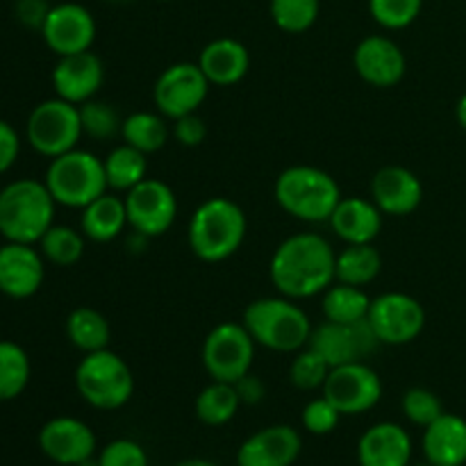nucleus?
I'll return each instance as SVG.
<instances>
[{
	"label": "nucleus",
	"mask_w": 466,
	"mask_h": 466,
	"mask_svg": "<svg viewBox=\"0 0 466 466\" xmlns=\"http://www.w3.org/2000/svg\"><path fill=\"white\" fill-rule=\"evenodd\" d=\"M337 253L319 232L291 235L273 250L268 278L280 296L305 300L321 296L335 282Z\"/></svg>",
	"instance_id": "f257e3e1"
},
{
	"label": "nucleus",
	"mask_w": 466,
	"mask_h": 466,
	"mask_svg": "<svg viewBox=\"0 0 466 466\" xmlns=\"http://www.w3.org/2000/svg\"><path fill=\"white\" fill-rule=\"evenodd\" d=\"M248 230L246 212L226 196H212L194 209L187 226L189 250L208 264L230 259L241 248Z\"/></svg>",
	"instance_id": "f03ea898"
},
{
	"label": "nucleus",
	"mask_w": 466,
	"mask_h": 466,
	"mask_svg": "<svg viewBox=\"0 0 466 466\" xmlns=\"http://www.w3.org/2000/svg\"><path fill=\"white\" fill-rule=\"evenodd\" d=\"M241 323L255 344L273 353H299L305 349L314 326L308 312L287 296H267L246 305Z\"/></svg>",
	"instance_id": "7ed1b4c3"
},
{
	"label": "nucleus",
	"mask_w": 466,
	"mask_h": 466,
	"mask_svg": "<svg viewBox=\"0 0 466 466\" xmlns=\"http://www.w3.org/2000/svg\"><path fill=\"white\" fill-rule=\"evenodd\" d=\"M53 194L44 180L21 177L0 189V235L18 244H39L55 223Z\"/></svg>",
	"instance_id": "20e7f679"
},
{
	"label": "nucleus",
	"mask_w": 466,
	"mask_h": 466,
	"mask_svg": "<svg viewBox=\"0 0 466 466\" xmlns=\"http://www.w3.org/2000/svg\"><path fill=\"white\" fill-rule=\"evenodd\" d=\"M273 196L282 212L291 218L303 223H328L341 200V189L323 168L296 164L276 177Z\"/></svg>",
	"instance_id": "39448f33"
},
{
	"label": "nucleus",
	"mask_w": 466,
	"mask_h": 466,
	"mask_svg": "<svg viewBox=\"0 0 466 466\" xmlns=\"http://www.w3.org/2000/svg\"><path fill=\"white\" fill-rule=\"evenodd\" d=\"M76 390L86 405L103 412H114L130 403L135 394V376L126 360L103 349L85 353L76 369Z\"/></svg>",
	"instance_id": "423d86ee"
},
{
	"label": "nucleus",
	"mask_w": 466,
	"mask_h": 466,
	"mask_svg": "<svg viewBox=\"0 0 466 466\" xmlns=\"http://www.w3.org/2000/svg\"><path fill=\"white\" fill-rule=\"evenodd\" d=\"M44 182L55 203L73 209L86 208L109 191L103 157L82 148H73L50 159Z\"/></svg>",
	"instance_id": "0eeeda50"
},
{
	"label": "nucleus",
	"mask_w": 466,
	"mask_h": 466,
	"mask_svg": "<svg viewBox=\"0 0 466 466\" xmlns=\"http://www.w3.org/2000/svg\"><path fill=\"white\" fill-rule=\"evenodd\" d=\"M80 107L64 98H48L35 105L25 123V139L44 157L55 159L77 148L82 139Z\"/></svg>",
	"instance_id": "6e6552de"
},
{
	"label": "nucleus",
	"mask_w": 466,
	"mask_h": 466,
	"mask_svg": "<svg viewBox=\"0 0 466 466\" xmlns=\"http://www.w3.org/2000/svg\"><path fill=\"white\" fill-rule=\"evenodd\" d=\"M255 339L244 323L223 321L208 332L203 341V367L212 380L232 382L253 371Z\"/></svg>",
	"instance_id": "1a4fd4ad"
},
{
	"label": "nucleus",
	"mask_w": 466,
	"mask_h": 466,
	"mask_svg": "<svg viewBox=\"0 0 466 466\" xmlns=\"http://www.w3.org/2000/svg\"><path fill=\"white\" fill-rule=\"evenodd\" d=\"M367 321L382 346H408L426 328V309L414 296L387 291L371 299Z\"/></svg>",
	"instance_id": "9d476101"
},
{
	"label": "nucleus",
	"mask_w": 466,
	"mask_h": 466,
	"mask_svg": "<svg viewBox=\"0 0 466 466\" xmlns=\"http://www.w3.org/2000/svg\"><path fill=\"white\" fill-rule=\"evenodd\" d=\"M209 80L198 62H176L164 68L153 86V103L168 121L196 114L209 94Z\"/></svg>",
	"instance_id": "9b49d317"
},
{
	"label": "nucleus",
	"mask_w": 466,
	"mask_h": 466,
	"mask_svg": "<svg viewBox=\"0 0 466 466\" xmlns=\"http://www.w3.org/2000/svg\"><path fill=\"white\" fill-rule=\"evenodd\" d=\"M127 228L155 239L167 235L177 218V196L167 182L146 177L126 196Z\"/></svg>",
	"instance_id": "f8f14e48"
},
{
	"label": "nucleus",
	"mask_w": 466,
	"mask_h": 466,
	"mask_svg": "<svg viewBox=\"0 0 466 466\" xmlns=\"http://www.w3.org/2000/svg\"><path fill=\"white\" fill-rule=\"evenodd\" d=\"M308 346L326 360L328 367L335 369L341 364L364 362L380 341L367 319L358 323H335L323 319V323H319L309 335Z\"/></svg>",
	"instance_id": "ddd939ff"
},
{
	"label": "nucleus",
	"mask_w": 466,
	"mask_h": 466,
	"mask_svg": "<svg viewBox=\"0 0 466 466\" xmlns=\"http://www.w3.org/2000/svg\"><path fill=\"white\" fill-rule=\"evenodd\" d=\"M321 391L341 417H358L380 403L382 380L369 364L350 362L330 369Z\"/></svg>",
	"instance_id": "4468645a"
},
{
	"label": "nucleus",
	"mask_w": 466,
	"mask_h": 466,
	"mask_svg": "<svg viewBox=\"0 0 466 466\" xmlns=\"http://www.w3.org/2000/svg\"><path fill=\"white\" fill-rule=\"evenodd\" d=\"M39 32L46 46L57 57H66V55L91 50L98 27H96L94 14L85 5L59 3L50 7Z\"/></svg>",
	"instance_id": "2eb2a0df"
},
{
	"label": "nucleus",
	"mask_w": 466,
	"mask_h": 466,
	"mask_svg": "<svg viewBox=\"0 0 466 466\" xmlns=\"http://www.w3.org/2000/svg\"><path fill=\"white\" fill-rule=\"evenodd\" d=\"M96 446V432L76 417H55L39 431L41 453L59 466H80L94 458Z\"/></svg>",
	"instance_id": "dca6fc26"
},
{
	"label": "nucleus",
	"mask_w": 466,
	"mask_h": 466,
	"mask_svg": "<svg viewBox=\"0 0 466 466\" xmlns=\"http://www.w3.org/2000/svg\"><path fill=\"white\" fill-rule=\"evenodd\" d=\"M353 68L367 85L378 89L396 86L405 77L408 59L403 48L385 35L364 36L353 50Z\"/></svg>",
	"instance_id": "f3484780"
},
{
	"label": "nucleus",
	"mask_w": 466,
	"mask_h": 466,
	"mask_svg": "<svg viewBox=\"0 0 466 466\" xmlns=\"http://www.w3.org/2000/svg\"><path fill=\"white\" fill-rule=\"evenodd\" d=\"M46 264L35 244L7 241L0 246V294L14 300L32 299L41 289Z\"/></svg>",
	"instance_id": "a211bd4d"
},
{
	"label": "nucleus",
	"mask_w": 466,
	"mask_h": 466,
	"mask_svg": "<svg viewBox=\"0 0 466 466\" xmlns=\"http://www.w3.org/2000/svg\"><path fill=\"white\" fill-rule=\"evenodd\" d=\"M53 89L57 98L82 105L96 98L105 82V64L94 50L59 57L53 68Z\"/></svg>",
	"instance_id": "6ab92c4d"
},
{
	"label": "nucleus",
	"mask_w": 466,
	"mask_h": 466,
	"mask_svg": "<svg viewBox=\"0 0 466 466\" xmlns=\"http://www.w3.org/2000/svg\"><path fill=\"white\" fill-rule=\"evenodd\" d=\"M303 451L296 428L276 423L253 432L237 451V466H294Z\"/></svg>",
	"instance_id": "aec40b11"
},
{
	"label": "nucleus",
	"mask_w": 466,
	"mask_h": 466,
	"mask_svg": "<svg viewBox=\"0 0 466 466\" xmlns=\"http://www.w3.org/2000/svg\"><path fill=\"white\" fill-rule=\"evenodd\" d=\"M371 200L387 217H408L421 205L423 185L414 171L391 164L371 177Z\"/></svg>",
	"instance_id": "412c9836"
},
{
	"label": "nucleus",
	"mask_w": 466,
	"mask_h": 466,
	"mask_svg": "<svg viewBox=\"0 0 466 466\" xmlns=\"http://www.w3.org/2000/svg\"><path fill=\"white\" fill-rule=\"evenodd\" d=\"M412 437L394 421L367 428L358 441L360 466H408L412 462Z\"/></svg>",
	"instance_id": "4be33fe9"
},
{
	"label": "nucleus",
	"mask_w": 466,
	"mask_h": 466,
	"mask_svg": "<svg viewBox=\"0 0 466 466\" xmlns=\"http://www.w3.org/2000/svg\"><path fill=\"white\" fill-rule=\"evenodd\" d=\"M382 217L371 198L362 196H341L335 212L330 217V228L346 246L349 244H373L382 230Z\"/></svg>",
	"instance_id": "5701e85b"
},
{
	"label": "nucleus",
	"mask_w": 466,
	"mask_h": 466,
	"mask_svg": "<svg viewBox=\"0 0 466 466\" xmlns=\"http://www.w3.org/2000/svg\"><path fill=\"white\" fill-rule=\"evenodd\" d=\"M423 458L432 466L466 464V421L458 414L444 412L437 421L423 428Z\"/></svg>",
	"instance_id": "b1692460"
},
{
	"label": "nucleus",
	"mask_w": 466,
	"mask_h": 466,
	"mask_svg": "<svg viewBox=\"0 0 466 466\" xmlns=\"http://www.w3.org/2000/svg\"><path fill=\"white\" fill-rule=\"evenodd\" d=\"M198 66L203 68L209 85L232 86L246 77L250 68V53L241 41L232 36L214 39L200 50Z\"/></svg>",
	"instance_id": "393cba45"
},
{
	"label": "nucleus",
	"mask_w": 466,
	"mask_h": 466,
	"mask_svg": "<svg viewBox=\"0 0 466 466\" xmlns=\"http://www.w3.org/2000/svg\"><path fill=\"white\" fill-rule=\"evenodd\" d=\"M127 228L126 198L114 191H105L103 196L80 209L82 235L96 244H109L118 239Z\"/></svg>",
	"instance_id": "a878e982"
},
{
	"label": "nucleus",
	"mask_w": 466,
	"mask_h": 466,
	"mask_svg": "<svg viewBox=\"0 0 466 466\" xmlns=\"http://www.w3.org/2000/svg\"><path fill=\"white\" fill-rule=\"evenodd\" d=\"M66 337L71 346H76L82 353H96V350L109 349L112 326L103 312L89 305H80L66 317Z\"/></svg>",
	"instance_id": "bb28decb"
},
{
	"label": "nucleus",
	"mask_w": 466,
	"mask_h": 466,
	"mask_svg": "<svg viewBox=\"0 0 466 466\" xmlns=\"http://www.w3.org/2000/svg\"><path fill=\"white\" fill-rule=\"evenodd\" d=\"M103 164L107 187L114 194H127L148 177V155L127 144L114 146L107 157H103Z\"/></svg>",
	"instance_id": "cd10ccee"
},
{
	"label": "nucleus",
	"mask_w": 466,
	"mask_h": 466,
	"mask_svg": "<svg viewBox=\"0 0 466 466\" xmlns=\"http://www.w3.org/2000/svg\"><path fill=\"white\" fill-rule=\"evenodd\" d=\"M382 255L373 244H349L335 259V282L367 287L380 276Z\"/></svg>",
	"instance_id": "c85d7f7f"
},
{
	"label": "nucleus",
	"mask_w": 466,
	"mask_h": 466,
	"mask_svg": "<svg viewBox=\"0 0 466 466\" xmlns=\"http://www.w3.org/2000/svg\"><path fill=\"white\" fill-rule=\"evenodd\" d=\"M171 137L168 118L155 112H132L123 118L121 139L123 144L141 150L144 155L159 153Z\"/></svg>",
	"instance_id": "c756f323"
},
{
	"label": "nucleus",
	"mask_w": 466,
	"mask_h": 466,
	"mask_svg": "<svg viewBox=\"0 0 466 466\" xmlns=\"http://www.w3.org/2000/svg\"><path fill=\"white\" fill-rule=\"evenodd\" d=\"M241 408L239 394L232 382L212 380L198 391L194 400V412L200 423L209 428H221L237 417Z\"/></svg>",
	"instance_id": "7c9ffc66"
},
{
	"label": "nucleus",
	"mask_w": 466,
	"mask_h": 466,
	"mask_svg": "<svg viewBox=\"0 0 466 466\" xmlns=\"http://www.w3.org/2000/svg\"><path fill=\"white\" fill-rule=\"evenodd\" d=\"M369 308H371V296L364 291V287L332 282L321 294V312L326 321L358 323L367 319Z\"/></svg>",
	"instance_id": "2f4dec72"
},
{
	"label": "nucleus",
	"mask_w": 466,
	"mask_h": 466,
	"mask_svg": "<svg viewBox=\"0 0 466 466\" xmlns=\"http://www.w3.org/2000/svg\"><path fill=\"white\" fill-rule=\"evenodd\" d=\"M32 376L30 355L16 341L0 339V403L14 400L27 390Z\"/></svg>",
	"instance_id": "473e14b6"
},
{
	"label": "nucleus",
	"mask_w": 466,
	"mask_h": 466,
	"mask_svg": "<svg viewBox=\"0 0 466 466\" xmlns=\"http://www.w3.org/2000/svg\"><path fill=\"white\" fill-rule=\"evenodd\" d=\"M86 237L71 226H50L39 239V250L46 262L55 267H73L85 255Z\"/></svg>",
	"instance_id": "72a5a7b5"
},
{
	"label": "nucleus",
	"mask_w": 466,
	"mask_h": 466,
	"mask_svg": "<svg viewBox=\"0 0 466 466\" xmlns=\"http://www.w3.org/2000/svg\"><path fill=\"white\" fill-rule=\"evenodd\" d=\"M77 107H80L82 135L94 141H109L121 137L123 118L114 105L98 98H91L86 103L77 105Z\"/></svg>",
	"instance_id": "f704fd0d"
},
{
	"label": "nucleus",
	"mask_w": 466,
	"mask_h": 466,
	"mask_svg": "<svg viewBox=\"0 0 466 466\" xmlns=\"http://www.w3.org/2000/svg\"><path fill=\"white\" fill-rule=\"evenodd\" d=\"M273 23L287 35H303L317 23L321 0H271Z\"/></svg>",
	"instance_id": "c9c22d12"
},
{
	"label": "nucleus",
	"mask_w": 466,
	"mask_h": 466,
	"mask_svg": "<svg viewBox=\"0 0 466 466\" xmlns=\"http://www.w3.org/2000/svg\"><path fill=\"white\" fill-rule=\"evenodd\" d=\"M328 373H330L328 362L317 350L309 349V346H305L299 353H294V360L289 364V380L300 391L323 390V385L328 380Z\"/></svg>",
	"instance_id": "e433bc0d"
},
{
	"label": "nucleus",
	"mask_w": 466,
	"mask_h": 466,
	"mask_svg": "<svg viewBox=\"0 0 466 466\" xmlns=\"http://www.w3.org/2000/svg\"><path fill=\"white\" fill-rule=\"evenodd\" d=\"M423 0H369V14L385 30H405L419 18Z\"/></svg>",
	"instance_id": "4c0bfd02"
},
{
	"label": "nucleus",
	"mask_w": 466,
	"mask_h": 466,
	"mask_svg": "<svg viewBox=\"0 0 466 466\" xmlns=\"http://www.w3.org/2000/svg\"><path fill=\"white\" fill-rule=\"evenodd\" d=\"M400 408H403L405 419L419 428H428L444 414L441 399L426 387H410L400 399Z\"/></svg>",
	"instance_id": "58836bf2"
},
{
	"label": "nucleus",
	"mask_w": 466,
	"mask_h": 466,
	"mask_svg": "<svg viewBox=\"0 0 466 466\" xmlns=\"http://www.w3.org/2000/svg\"><path fill=\"white\" fill-rule=\"evenodd\" d=\"M341 412L326 399V396H319V399L309 400L303 408V414H300V423H303L305 431L314 437L330 435L337 426H339Z\"/></svg>",
	"instance_id": "ea45409f"
},
{
	"label": "nucleus",
	"mask_w": 466,
	"mask_h": 466,
	"mask_svg": "<svg viewBox=\"0 0 466 466\" xmlns=\"http://www.w3.org/2000/svg\"><path fill=\"white\" fill-rule=\"evenodd\" d=\"M98 466H148V453L135 440H114L100 451Z\"/></svg>",
	"instance_id": "a19ab883"
},
{
	"label": "nucleus",
	"mask_w": 466,
	"mask_h": 466,
	"mask_svg": "<svg viewBox=\"0 0 466 466\" xmlns=\"http://www.w3.org/2000/svg\"><path fill=\"white\" fill-rule=\"evenodd\" d=\"M171 137L185 148H198L208 139V126L198 116V112L187 114V116L171 121Z\"/></svg>",
	"instance_id": "79ce46f5"
},
{
	"label": "nucleus",
	"mask_w": 466,
	"mask_h": 466,
	"mask_svg": "<svg viewBox=\"0 0 466 466\" xmlns=\"http://www.w3.org/2000/svg\"><path fill=\"white\" fill-rule=\"evenodd\" d=\"M21 155V137L12 123L0 118V173H7Z\"/></svg>",
	"instance_id": "37998d69"
},
{
	"label": "nucleus",
	"mask_w": 466,
	"mask_h": 466,
	"mask_svg": "<svg viewBox=\"0 0 466 466\" xmlns=\"http://www.w3.org/2000/svg\"><path fill=\"white\" fill-rule=\"evenodd\" d=\"M16 18L25 27H32V30H41L46 16L50 12L48 0H16Z\"/></svg>",
	"instance_id": "c03bdc74"
},
{
	"label": "nucleus",
	"mask_w": 466,
	"mask_h": 466,
	"mask_svg": "<svg viewBox=\"0 0 466 466\" xmlns=\"http://www.w3.org/2000/svg\"><path fill=\"white\" fill-rule=\"evenodd\" d=\"M235 390L237 394H239L241 405H259L264 400V396H267V385H264L262 378L255 376L253 371L246 373L244 378H239V380L235 382Z\"/></svg>",
	"instance_id": "a18cd8bd"
},
{
	"label": "nucleus",
	"mask_w": 466,
	"mask_h": 466,
	"mask_svg": "<svg viewBox=\"0 0 466 466\" xmlns=\"http://www.w3.org/2000/svg\"><path fill=\"white\" fill-rule=\"evenodd\" d=\"M455 116H458L460 127L466 132V94L458 100V107H455Z\"/></svg>",
	"instance_id": "49530a36"
},
{
	"label": "nucleus",
	"mask_w": 466,
	"mask_h": 466,
	"mask_svg": "<svg viewBox=\"0 0 466 466\" xmlns=\"http://www.w3.org/2000/svg\"><path fill=\"white\" fill-rule=\"evenodd\" d=\"M176 466H218L214 462H209V460H200V458H191V460H182V462H177Z\"/></svg>",
	"instance_id": "de8ad7c7"
},
{
	"label": "nucleus",
	"mask_w": 466,
	"mask_h": 466,
	"mask_svg": "<svg viewBox=\"0 0 466 466\" xmlns=\"http://www.w3.org/2000/svg\"><path fill=\"white\" fill-rule=\"evenodd\" d=\"M408 466H432L431 462H421V464H412V462H410Z\"/></svg>",
	"instance_id": "09e8293b"
},
{
	"label": "nucleus",
	"mask_w": 466,
	"mask_h": 466,
	"mask_svg": "<svg viewBox=\"0 0 466 466\" xmlns=\"http://www.w3.org/2000/svg\"><path fill=\"white\" fill-rule=\"evenodd\" d=\"M109 3H127V0H109Z\"/></svg>",
	"instance_id": "8fccbe9b"
},
{
	"label": "nucleus",
	"mask_w": 466,
	"mask_h": 466,
	"mask_svg": "<svg viewBox=\"0 0 466 466\" xmlns=\"http://www.w3.org/2000/svg\"><path fill=\"white\" fill-rule=\"evenodd\" d=\"M162 3H173V0H162Z\"/></svg>",
	"instance_id": "3c124183"
}]
</instances>
